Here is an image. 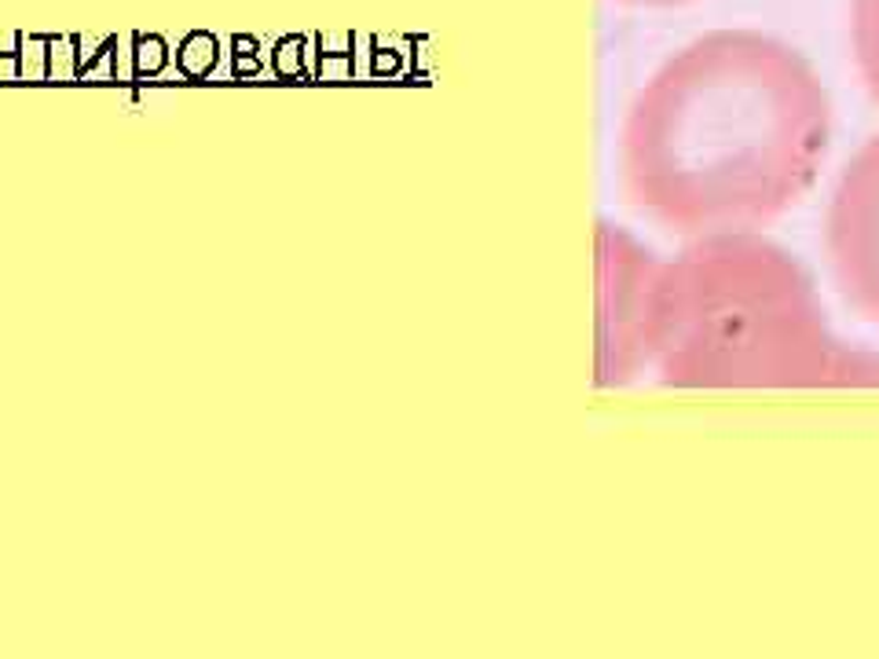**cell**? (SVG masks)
Instances as JSON below:
<instances>
[{"mask_svg": "<svg viewBox=\"0 0 879 659\" xmlns=\"http://www.w3.org/2000/svg\"><path fill=\"white\" fill-rule=\"evenodd\" d=\"M598 385L653 370L664 389H876L879 356L832 334L810 271L755 231L700 235L671 260L598 231Z\"/></svg>", "mask_w": 879, "mask_h": 659, "instance_id": "1", "label": "cell"}, {"mask_svg": "<svg viewBox=\"0 0 879 659\" xmlns=\"http://www.w3.org/2000/svg\"><path fill=\"white\" fill-rule=\"evenodd\" d=\"M832 104L817 71L762 30H711L637 88L620 125V187L682 238L759 231L817 184Z\"/></svg>", "mask_w": 879, "mask_h": 659, "instance_id": "2", "label": "cell"}, {"mask_svg": "<svg viewBox=\"0 0 879 659\" xmlns=\"http://www.w3.org/2000/svg\"><path fill=\"white\" fill-rule=\"evenodd\" d=\"M825 253L843 301L879 326V132L854 151L832 187Z\"/></svg>", "mask_w": 879, "mask_h": 659, "instance_id": "3", "label": "cell"}, {"mask_svg": "<svg viewBox=\"0 0 879 659\" xmlns=\"http://www.w3.org/2000/svg\"><path fill=\"white\" fill-rule=\"evenodd\" d=\"M850 52L865 88L879 104V0H850Z\"/></svg>", "mask_w": 879, "mask_h": 659, "instance_id": "4", "label": "cell"}, {"mask_svg": "<svg viewBox=\"0 0 879 659\" xmlns=\"http://www.w3.org/2000/svg\"><path fill=\"white\" fill-rule=\"evenodd\" d=\"M216 60H221V44H216L213 33H205V30L187 33V37L180 41V48H176V66H180V74H184V77L213 74Z\"/></svg>", "mask_w": 879, "mask_h": 659, "instance_id": "5", "label": "cell"}, {"mask_svg": "<svg viewBox=\"0 0 879 659\" xmlns=\"http://www.w3.org/2000/svg\"><path fill=\"white\" fill-rule=\"evenodd\" d=\"M132 55H136V74H147V77H154V74H162L165 71V63H169V44L165 37H158V33H136V44H132Z\"/></svg>", "mask_w": 879, "mask_h": 659, "instance_id": "6", "label": "cell"}, {"mask_svg": "<svg viewBox=\"0 0 879 659\" xmlns=\"http://www.w3.org/2000/svg\"><path fill=\"white\" fill-rule=\"evenodd\" d=\"M232 48H235V74H257L260 66H265L257 60L260 44H257V37H249V33H238V37L232 41Z\"/></svg>", "mask_w": 879, "mask_h": 659, "instance_id": "7", "label": "cell"}, {"mask_svg": "<svg viewBox=\"0 0 879 659\" xmlns=\"http://www.w3.org/2000/svg\"><path fill=\"white\" fill-rule=\"evenodd\" d=\"M297 48H301V41H282V44H279V52H276L279 74H290V63L297 66Z\"/></svg>", "mask_w": 879, "mask_h": 659, "instance_id": "8", "label": "cell"}, {"mask_svg": "<svg viewBox=\"0 0 879 659\" xmlns=\"http://www.w3.org/2000/svg\"><path fill=\"white\" fill-rule=\"evenodd\" d=\"M615 4H637V8H675V4H693V0H615Z\"/></svg>", "mask_w": 879, "mask_h": 659, "instance_id": "9", "label": "cell"}]
</instances>
